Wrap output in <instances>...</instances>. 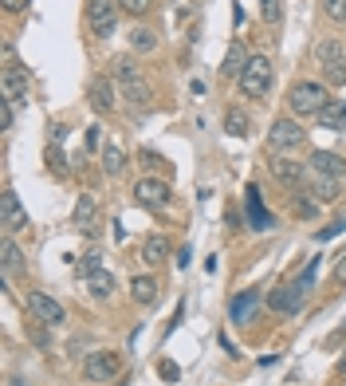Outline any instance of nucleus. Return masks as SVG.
Listing matches in <instances>:
<instances>
[{
    "mask_svg": "<svg viewBox=\"0 0 346 386\" xmlns=\"http://www.w3.org/2000/svg\"><path fill=\"white\" fill-rule=\"evenodd\" d=\"M338 375H342V382H346V359H342V367H338Z\"/></svg>",
    "mask_w": 346,
    "mask_h": 386,
    "instance_id": "nucleus-45",
    "label": "nucleus"
},
{
    "mask_svg": "<svg viewBox=\"0 0 346 386\" xmlns=\"http://www.w3.org/2000/svg\"><path fill=\"white\" fill-rule=\"evenodd\" d=\"M338 55H342V43H338V40H327V43H319V60H323V63L338 60Z\"/></svg>",
    "mask_w": 346,
    "mask_h": 386,
    "instance_id": "nucleus-31",
    "label": "nucleus"
},
{
    "mask_svg": "<svg viewBox=\"0 0 346 386\" xmlns=\"http://www.w3.org/2000/svg\"><path fill=\"white\" fill-rule=\"evenodd\" d=\"M323 79H327L330 87H346V55H338V60L323 63Z\"/></svg>",
    "mask_w": 346,
    "mask_h": 386,
    "instance_id": "nucleus-25",
    "label": "nucleus"
},
{
    "mask_svg": "<svg viewBox=\"0 0 346 386\" xmlns=\"http://www.w3.org/2000/svg\"><path fill=\"white\" fill-rule=\"evenodd\" d=\"M256 308H260V292H256V288H248V292H240L237 300H232L228 316H232V323H248V319L256 316Z\"/></svg>",
    "mask_w": 346,
    "mask_h": 386,
    "instance_id": "nucleus-15",
    "label": "nucleus"
},
{
    "mask_svg": "<svg viewBox=\"0 0 346 386\" xmlns=\"http://www.w3.org/2000/svg\"><path fill=\"white\" fill-rule=\"evenodd\" d=\"M87 288H91V296L107 300V296L114 292V276H110V272H102V268H99V272H91V276H87Z\"/></svg>",
    "mask_w": 346,
    "mask_h": 386,
    "instance_id": "nucleus-24",
    "label": "nucleus"
},
{
    "mask_svg": "<svg viewBox=\"0 0 346 386\" xmlns=\"http://www.w3.org/2000/svg\"><path fill=\"white\" fill-rule=\"evenodd\" d=\"M0 225H4V232H9V237L28 225V213L20 209V198L12 193V189H4V193H0Z\"/></svg>",
    "mask_w": 346,
    "mask_h": 386,
    "instance_id": "nucleus-11",
    "label": "nucleus"
},
{
    "mask_svg": "<svg viewBox=\"0 0 346 386\" xmlns=\"http://www.w3.org/2000/svg\"><path fill=\"white\" fill-rule=\"evenodd\" d=\"M158 375L166 378V382H178V378H181V370H178V363H169V359H161V363H158Z\"/></svg>",
    "mask_w": 346,
    "mask_h": 386,
    "instance_id": "nucleus-33",
    "label": "nucleus"
},
{
    "mask_svg": "<svg viewBox=\"0 0 346 386\" xmlns=\"http://www.w3.org/2000/svg\"><path fill=\"white\" fill-rule=\"evenodd\" d=\"M319 127L323 130H342L346 127V103L342 99H330L327 107L319 111Z\"/></svg>",
    "mask_w": 346,
    "mask_h": 386,
    "instance_id": "nucleus-18",
    "label": "nucleus"
},
{
    "mask_svg": "<svg viewBox=\"0 0 346 386\" xmlns=\"http://www.w3.org/2000/svg\"><path fill=\"white\" fill-rule=\"evenodd\" d=\"M122 370V359L114 351H94L91 359L83 363V375H87V382H110V378Z\"/></svg>",
    "mask_w": 346,
    "mask_h": 386,
    "instance_id": "nucleus-7",
    "label": "nucleus"
},
{
    "mask_svg": "<svg viewBox=\"0 0 346 386\" xmlns=\"http://www.w3.org/2000/svg\"><path fill=\"white\" fill-rule=\"evenodd\" d=\"M99 142H102V127H91L87 130V150H99Z\"/></svg>",
    "mask_w": 346,
    "mask_h": 386,
    "instance_id": "nucleus-38",
    "label": "nucleus"
},
{
    "mask_svg": "<svg viewBox=\"0 0 346 386\" xmlns=\"http://www.w3.org/2000/svg\"><path fill=\"white\" fill-rule=\"evenodd\" d=\"M0 4H4V12H24L32 0H0Z\"/></svg>",
    "mask_w": 346,
    "mask_h": 386,
    "instance_id": "nucleus-40",
    "label": "nucleus"
},
{
    "mask_svg": "<svg viewBox=\"0 0 346 386\" xmlns=\"http://www.w3.org/2000/svg\"><path fill=\"white\" fill-rule=\"evenodd\" d=\"M307 146V130L299 127L296 119H276L268 130V150L271 154H287V150Z\"/></svg>",
    "mask_w": 346,
    "mask_h": 386,
    "instance_id": "nucleus-3",
    "label": "nucleus"
},
{
    "mask_svg": "<svg viewBox=\"0 0 346 386\" xmlns=\"http://www.w3.org/2000/svg\"><path fill=\"white\" fill-rule=\"evenodd\" d=\"M87 24L94 36H110L119 28V0H91L87 4Z\"/></svg>",
    "mask_w": 346,
    "mask_h": 386,
    "instance_id": "nucleus-6",
    "label": "nucleus"
},
{
    "mask_svg": "<svg viewBox=\"0 0 346 386\" xmlns=\"http://www.w3.org/2000/svg\"><path fill=\"white\" fill-rule=\"evenodd\" d=\"M260 4H264V20L276 24V20H279V0H260Z\"/></svg>",
    "mask_w": 346,
    "mask_h": 386,
    "instance_id": "nucleus-37",
    "label": "nucleus"
},
{
    "mask_svg": "<svg viewBox=\"0 0 346 386\" xmlns=\"http://www.w3.org/2000/svg\"><path fill=\"white\" fill-rule=\"evenodd\" d=\"M244 205H248V225H252L256 232L271 229V213L264 209V198H260V189H256V186L244 189Z\"/></svg>",
    "mask_w": 346,
    "mask_h": 386,
    "instance_id": "nucleus-14",
    "label": "nucleus"
},
{
    "mask_svg": "<svg viewBox=\"0 0 346 386\" xmlns=\"http://www.w3.org/2000/svg\"><path fill=\"white\" fill-rule=\"evenodd\" d=\"M342 252H346V249H342Z\"/></svg>",
    "mask_w": 346,
    "mask_h": 386,
    "instance_id": "nucleus-47",
    "label": "nucleus"
},
{
    "mask_svg": "<svg viewBox=\"0 0 346 386\" xmlns=\"http://www.w3.org/2000/svg\"><path fill=\"white\" fill-rule=\"evenodd\" d=\"M99 260H102V252H87V260H83V264H79V272H83V276L99 272Z\"/></svg>",
    "mask_w": 346,
    "mask_h": 386,
    "instance_id": "nucleus-36",
    "label": "nucleus"
},
{
    "mask_svg": "<svg viewBox=\"0 0 346 386\" xmlns=\"http://www.w3.org/2000/svg\"><path fill=\"white\" fill-rule=\"evenodd\" d=\"M335 198H338V178L319 173V178H315V201H335Z\"/></svg>",
    "mask_w": 346,
    "mask_h": 386,
    "instance_id": "nucleus-26",
    "label": "nucleus"
},
{
    "mask_svg": "<svg viewBox=\"0 0 346 386\" xmlns=\"http://www.w3.org/2000/svg\"><path fill=\"white\" fill-rule=\"evenodd\" d=\"M323 12L330 20H346V0H323Z\"/></svg>",
    "mask_w": 346,
    "mask_h": 386,
    "instance_id": "nucleus-32",
    "label": "nucleus"
},
{
    "mask_svg": "<svg viewBox=\"0 0 346 386\" xmlns=\"http://www.w3.org/2000/svg\"><path fill=\"white\" fill-rule=\"evenodd\" d=\"M87 95H91V103L99 114H110L114 111V87H110L107 75H91V83H87Z\"/></svg>",
    "mask_w": 346,
    "mask_h": 386,
    "instance_id": "nucleus-13",
    "label": "nucleus"
},
{
    "mask_svg": "<svg viewBox=\"0 0 346 386\" xmlns=\"http://www.w3.org/2000/svg\"><path fill=\"white\" fill-rule=\"evenodd\" d=\"M0 91H4V103H28V71L9 60L0 71Z\"/></svg>",
    "mask_w": 346,
    "mask_h": 386,
    "instance_id": "nucleus-9",
    "label": "nucleus"
},
{
    "mask_svg": "<svg viewBox=\"0 0 346 386\" xmlns=\"http://www.w3.org/2000/svg\"><path fill=\"white\" fill-rule=\"evenodd\" d=\"M48 170L60 173V178H67V158H63L55 146H48Z\"/></svg>",
    "mask_w": 346,
    "mask_h": 386,
    "instance_id": "nucleus-29",
    "label": "nucleus"
},
{
    "mask_svg": "<svg viewBox=\"0 0 346 386\" xmlns=\"http://www.w3.org/2000/svg\"><path fill=\"white\" fill-rule=\"evenodd\" d=\"M296 213L303 217V221H315V217H319V201H311V198H296Z\"/></svg>",
    "mask_w": 346,
    "mask_h": 386,
    "instance_id": "nucleus-30",
    "label": "nucleus"
},
{
    "mask_svg": "<svg viewBox=\"0 0 346 386\" xmlns=\"http://www.w3.org/2000/svg\"><path fill=\"white\" fill-rule=\"evenodd\" d=\"M12 107H16V103H0V127H4V130L12 127Z\"/></svg>",
    "mask_w": 346,
    "mask_h": 386,
    "instance_id": "nucleus-39",
    "label": "nucleus"
},
{
    "mask_svg": "<svg viewBox=\"0 0 346 386\" xmlns=\"http://www.w3.org/2000/svg\"><path fill=\"white\" fill-rule=\"evenodd\" d=\"M330 103V95L323 83H311V79H303V83H296L291 91H287V107L296 114H303V119H319V111Z\"/></svg>",
    "mask_w": 346,
    "mask_h": 386,
    "instance_id": "nucleus-2",
    "label": "nucleus"
},
{
    "mask_svg": "<svg viewBox=\"0 0 346 386\" xmlns=\"http://www.w3.org/2000/svg\"><path fill=\"white\" fill-rule=\"evenodd\" d=\"M110 68H114V79H119L122 99H126V103H134V107H150L153 103V91H150V83L142 79V71L134 68V60H114Z\"/></svg>",
    "mask_w": 346,
    "mask_h": 386,
    "instance_id": "nucleus-1",
    "label": "nucleus"
},
{
    "mask_svg": "<svg viewBox=\"0 0 346 386\" xmlns=\"http://www.w3.org/2000/svg\"><path fill=\"white\" fill-rule=\"evenodd\" d=\"M12 386H24V382H20V378H12Z\"/></svg>",
    "mask_w": 346,
    "mask_h": 386,
    "instance_id": "nucleus-46",
    "label": "nucleus"
},
{
    "mask_svg": "<svg viewBox=\"0 0 346 386\" xmlns=\"http://www.w3.org/2000/svg\"><path fill=\"white\" fill-rule=\"evenodd\" d=\"M225 130H228L232 138H244L248 130H252V119H248V114L240 111V107H232V111L225 114Z\"/></svg>",
    "mask_w": 346,
    "mask_h": 386,
    "instance_id": "nucleus-22",
    "label": "nucleus"
},
{
    "mask_svg": "<svg viewBox=\"0 0 346 386\" xmlns=\"http://www.w3.org/2000/svg\"><path fill=\"white\" fill-rule=\"evenodd\" d=\"M134 193L146 209H166L169 205V181H161V178H142L134 186Z\"/></svg>",
    "mask_w": 346,
    "mask_h": 386,
    "instance_id": "nucleus-10",
    "label": "nucleus"
},
{
    "mask_svg": "<svg viewBox=\"0 0 346 386\" xmlns=\"http://www.w3.org/2000/svg\"><path fill=\"white\" fill-rule=\"evenodd\" d=\"M119 4L130 12V16H142V12H150V4H153V0H119Z\"/></svg>",
    "mask_w": 346,
    "mask_h": 386,
    "instance_id": "nucleus-34",
    "label": "nucleus"
},
{
    "mask_svg": "<svg viewBox=\"0 0 346 386\" xmlns=\"http://www.w3.org/2000/svg\"><path fill=\"white\" fill-rule=\"evenodd\" d=\"M189 260H193V252H189V245H185V249H178V268H189Z\"/></svg>",
    "mask_w": 346,
    "mask_h": 386,
    "instance_id": "nucleus-42",
    "label": "nucleus"
},
{
    "mask_svg": "<svg viewBox=\"0 0 346 386\" xmlns=\"http://www.w3.org/2000/svg\"><path fill=\"white\" fill-rule=\"evenodd\" d=\"M67 138V127H51V142H63Z\"/></svg>",
    "mask_w": 346,
    "mask_h": 386,
    "instance_id": "nucleus-43",
    "label": "nucleus"
},
{
    "mask_svg": "<svg viewBox=\"0 0 346 386\" xmlns=\"http://www.w3.org/2000/svg\"><path fill=\"white\" fill-rule=\"evenodd\" d=\"M130 296H134V304H142V308L158 304V280H153V276H134V280H130Z\"/></svg>",
    "mask_w": 346,
    "mask_h": 386,
    "instance_id": "nucleus-17",
    "label": "nucleus"
},
{
    "mask_svg": "<svg viewBox=\"0 0 346 386\" xmlns=\"http://www.w3.org/2000/svg\"><path fill=\"white\" fill-rule=\"evenodd\" d=\"M268 91H271V63L264 60V55H252L248 68L240 71V95H248V99H264Z\"/></svg>",
    "mask_w": 346,
    "mask_h": 386,
    "instance_id": "nucleus-4",
    "label": "nucleus"
},
{
    "mask_svg": "<svg viewBox=\"0 0 346 386\" xmlns=\"http://www.w3.org/2000/svg\"><path fill=\"white\" fill-rule=\"evenodd\" d=\"M338 232H346V217H338V221L327 225V229H319V240H330V237H338Z\"/></svg>",
    "mask_w": 346,
    "mask_h": 386,
    "instance_id": "nucleus-35",
    "label": "nucleus"
},
{
    "mask_svg": "<svg viewBox=\"0 0 346 386\" xmlns=\"http://www.w3.org/2000/svg\"><path fill=\"white\" fill-rule=\"evenodd\" d=\"M122 166H126L122 146H119V142H107V146H102V173H107V178H119Z\"/></svg>",
    "mask_w": 346,
    "mask_h": 386,
    "instance_id": "nucleus-20",
    "label": "nucleus"
},
{
    "mask_svg": "<svg viewBox=\"0 0 346 386\" xmlns=\"http://www.w3.org/2000/svg\"><path fill=\"white\" fill-rule=\"evenodd\" d=\"M94 217H99V209H94V198L91 193H83L75 205V229L79 232H94Z\"/></svg>",
    "mask_w": 346,
    "mask_h": 386,
    "instance_id": "nucleus-19",
    "label": "nucleus"
},
{
    "mask_svg": "<svg viewBox=\"0 0 346 386\" xmlns=\"http://www.w3.org/2000/svg\"><path fill=\"white\" fill-rule=\"evenodd\" d=\"M20 257H24V252H20L16 249V240H12V237H4V272H20Z\"/></svg>",
    "mask_w": 346,
    "mask_h": 386,
    "instance_id": "nucleus-28",
    "label": "nucleus"
},
{
    "mask_svg": "<svg viewBox=\"0 0 346 386\" xmlns=\"http://www.w3.org/2000/svg\"><path fill=\"white\" fill-rule=\"evenodd\" d=\"M311 170L315 173H327V178H342L346 173V162L330 150H311Z\"/></svg>",
    "mask_w": 346,
    "mask_h": 386,
    "instance_id": "nucleus-16",
    "label": "nucleus"
},
{
    "mask_svg": "<svg viewBox=\"0 0 346 386\" xmlns=\"http://www.w3.org/2000/svg\"><path fill=\"white\" fill-rule=\"evenodd\" d=\"M271 178H276V181H283V186H291V189H299V186L307 181V166L276 154V158H271Z\"/></svg>",
    "mask_w": 346,
    "mask_h": 386,
    "instance_id": "nucleus-12",
    "label": "nucleus"
},
{
    "mask_svg": "<svg viewBox=\"0 0 346 386\" xmlns=\"http://www.w3.org/2000/svg\"><path fill=\"white\" fill-rule=\"evenodd\" d=\"M303 300H307V288L299 280H287L268 296V308L276 311V316H296V311L303 308Z\"/></svg>",
    "mask_w": 346,
    "mask_h": 386,
    "instance_id": "nucleus-5",
    "label": "nucleus"
},
{
    "mask_svg": "<svg viewBox=\"0 0 346 386\" xmlns=\"http://www.w3.org/2000/svg\"><path fill=\"white\" fill-rule=\"evenodd\" d=\"M130 48H134V52H153V48H158V36H153L150 28H134V32H130Z\"/></svg>",
    "mask_w": 346,
    "mask_h": 386,
    "instance_id": "nucleus-27",
    "label": "nucleus"
},
{
    "mask_svg": "<svg viewBox=\"0 0 346 386\" xmlns=\"http://www.w3.org/2000/svg\"><path fill=\"white\" fill-rule=\"evenodd\" d=\"M142 162H146V166H158V162H161V158H158V154H153V150H142Z\"/></svg>",
    "mask_w": 346,
    "mask_h": 386,
    "instance_id": "nucleus-44",
    "label": "nucleus"
},
{
    "mask_svg": "<svg viewBox=\"0 0 346 386\" xmlns=\"http://www.w3.org/2000/svg\"><path fill=\"white\" fill-rule=\"evenodd\" d=\"M248 60H252V55L244 52V43H232V48H228V55H225V68H220V71H225V75H237V79H240V71L248 68Z\"/></svg>",
    "mask_w": 346,
    "mask_h": 386,
    "instance_id": "nucleus-21",
    "label": "nucleus"
},
{
    "mask_svg": "<svg viewBox=\"0 0 346 386\" xmlns=\"http://www.w3.org/2000/svg\"><path fill=\"white\" fill-rule=\"evenodd\" d=\"M28 308H32V316L40 319L43 327H60L63 319H67L63 304H60V300H51L48 292H28Z\"/></svg>",
    "mask_w": 346,
    "mask_h": 386,
    "instance_id": "nucleus-8",
    "label": "nucleus"
},
{
    "mask_svg": "<svg viewBox=\"0 0 346 386\" xmlns=\"http://www.w3.org/2000/svg\"><path fill=\"white\" fill-rule=\"evenodd\" d=\"M166 257H169V240L166 237H150L142 245V260H146V264H161Z\"/></svg>",
    "mask_w": 346,
    "mask_h": 386,
    "instance_id": "nucleus-23",
    "label": "nucleus"
},
{
    "mask_svg": "<svg viewBox=\"0 0 346 386\" xmlns=\"http://www.w3.org/2000/svg\"><path fill=\"white\" fill-rule=\"evenodd\" d=\"M335 280H338V284H346V252L338 257V264H335Z\"/></svg>",
    "mask_w": 346,
    "mask_h": 386,
    "instance_id": "nucleus-41",
    "label": "nucleus"
}]
</instances>
